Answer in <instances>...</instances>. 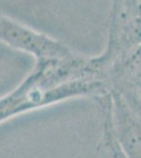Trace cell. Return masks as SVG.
I'll return each instance as SVG.
<instances>
[{
    "mask_svg": "<svg viewBox=\"0 0 141 158\" xmlns=\"http://www.w3.org/2000/svg\"><path fill=\"white\" fill-rule=\"evenodd\" d=\"M85 65L80 61L42 63L16 89L0 97V124L29 112L95 92L97 83L84 78Z\"/></svg>",
    "mask_w": 141,
    "mask_h": 158,
    "instance_id": "cell-1",
    "label": "cell"
},
{
    "mask_svg": "<svg viewBox=\"0 0 141 158\" xmlns=\"http://www.w3.org/2000/svg\"><path fill=\"white\" fill-rule=\"evenodd\" d=\"M110 24L113 47L121 43H140L141 2L139 0H114Z\"/></svg>",
    "mask_w": 141,
    "mask_h": 158,
    "instance_id": "cell-2",
    "label": "cell"
}]
</instances>
